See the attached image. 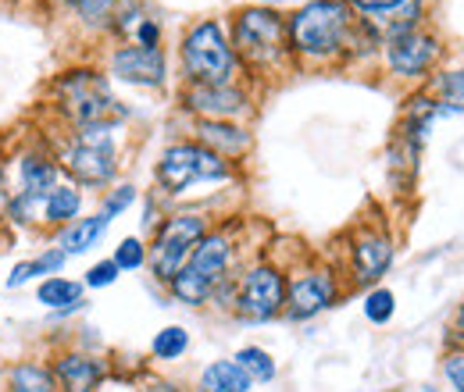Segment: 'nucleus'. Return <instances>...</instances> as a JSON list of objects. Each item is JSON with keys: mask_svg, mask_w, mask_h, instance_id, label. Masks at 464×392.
I'll return each instance as SVG.
<instances>
[{"mask_svg": "<svg viewBox=\"0 0 464 392\" xmlns=\"http://www.w3.org/2000/svg\"><path fill=\"white\" fill-rule=\"evenodd\" d=\"M236 178H239V165L218 158L215 150L200 147L189 136L172 139L154 161V189L161 200H186L197 189L232 186Z\"/></svg>", "mask_w": 464, "mask_h": 392, "instance_id": "nucleus-6", "label": "nucleus"}, {"mask_svg": "<svg viewBox=\"0 0 464 392\" xmlns=\"http://www.w3.org/2000/svg\"><path fill=\"white\" fill-rule=\"evenodd\" d=\"M29 282H36V272H33V257H25V261L11 264L7 279H4V289H22V285H29Z\"/></svg>", "mask_w": 464, "mask_h": 392, "instance_id": "nucleus-34", "label": "nucleus"}, {"mask_svg": "<svg viewBox=\"0 0 464 392\" xmlns=\"http://www.w3.org/2000/svg\"><path fill=\"white\" fill-rule=\"evenodd\" d=\"M129 43H140V47H165V25L147 14V18L136 25V33H132Z\"/></svg>", "mask_w": 464, "mask_h": 392, "instance_id": "nucleus-33", "label": "nucleus"}, {"mask_svg": "<svg viewBox=\"0 0 464 392\" xmlns=\"http://www.w3.org/2000/svg\"><path fill=\"white\" fill-rule=\"evenodd\" d=\"M64 264H68V253L61 250L58 243L44 246V250L33 257V272H36V282L51 279V275H64Z\"/></svg>", "mask_w": 464, "mask_h": 392, "instance_id": "nucleus-30", "label": "nucleus"}, {"mask_svg": "<svg viewBox=\"0 0 464 392\" xmlns=\"http://www.w3.org/2000/svg\"><path fill=\"white\" fill-rule=\"evenodd\" d=\"M393 261H397V235L390 232V225L361 222L357 228H350L340 272L350 289H372L382 285Z\"/></svg>", "mask_w": 464, "mask_h": 392, "instance_id": "nucleus-11", "label": "nucleus"}, {"mask_svg": "<svg viewBox=\"0 0 464 392\" xmlns=\"http://www.w3.org/2000/svg\"><path fill=\"white\" fill-rule=\"evenodd\" d=\"M7 171V193H25V196H47L58 182H64V171L58 165V154L47 136L29 139L11 154V165L4 161Z\"/></svg>", "mask_w": 464, "mask_h": 392, "instance_id": "nucleus-14", "label": "nucleus"}, {"mask_svg": "<svg viewBox=\"0 0 464 392\" xmlns=\"http://www.w3.org/2000/svg\"><path fill=\"white\" fill-rule=\"evenodd\" d=\"M232 360L243 368V375L254 382V386H272L276 378H279V360L265 349V346H239L236 353H232Z\"/></svg>", "mask_w": 464, "mask_h": 392, "instance_id": "nucleus-25", "label": "nucleus"}, {"mask_svg": "<svg viewBox=\"0 0 464 392\" xmlns=\"http://www.w3.org/2000/svg\"><path fill=\"white\" fill-rule=\"evenodd\" d=\"M347 279L340 272V264L333 261H318L307 257L300 264H290V289H286V321L293 325H307L314 318H322L325 311H333L343 296H347Z\"/></svg>", "mask_w": 464, "mask_h": 392, "instance_id": "nucleus-10", "label": "nucleus"}, {"mask_svg": "<svg viewBox=\"0 0 464 392\" xmlns=\"http://www.w3.org/2000/svg\"><path fill=\"white\" fill-rule=\"evenodd\" d=\"M4 392H61L47 357H22L7 364Z\"/></svg>", "mask_w": 464, "mask_h": 392, "instance_id": "nucleus-21", "label": "nucleus"}, {"mask_svg": "<svg viewBox=\"0 0 464 392\" xmlns=\"http://www.w3.org/2000/svg\"><path fill=\"white\" fill-rule=\"evenodd\" d=\"M47 111L54 114L58 129H90V125H125L129 108L111 86L104 64H68L47 82Z\"/></svg>", "mask_w": 464, "mask_h": 392, "instance_id": "nucleus-2", "label": "nucleus"}, {"mask_svg": "<svg viewBox=\"0 0 464 392\" xmlns=\"http://www.w3.org/2000/svg\"><path fill=\"white\" fill-rule=\"evenodd\" d=\"M347 4L353 7V11H357V14H364V18H368V14H379V11H390V7H397L401 0H347Z\"/></svg>", "mask_w": 464, "mask_h": 392, "instance_id": "nucleus-35", "label": "nucleus"}, {"mask_svg": "<svg viewBox=\"0 0 464 392\" xmlns=\"http://www.w3.org/2000/svg\"><path fill=\"white\" fill-rule=\"evenodd\" d=\"M4 204H7V171H4V161H0V235L7 232V222H4Z\"/></svg>", "mask_w": 464, "mask_h": 392, "instance_id": "nucleus-37", "label": "nucleus"}, {"mask_svg": "<svg viewBox=\"0 0 464 392\" xmlns=\"http://www.w3.org/2000/svg\"><path fill=\"white\" fill-rule=\"evenodd\" d=\"M36 303L44 311H51L54 321H64V318L86 311V285H82V279L51 275V279L36 282Z\"/></svg>", "mask_w": 464, "mask_h": 392, "instance_id": "nucleus-18", "label": "nucleus"}, {"mask_svg": "<svg viewBox=\"0 0 464 392\" xmlns=\"http://www.w3.org/2000/svg\"><path fill=\"white\" fill-rule=\"evenodd\" d=\"M454 332H458V339H464V300L458 307V314H454Z\"/></svg>", "mask_w": 464, "mask_h": 392, "instance_id": "nucleus-38", "label": "nucleus"}, {"mask_svg": "<svg viewBox=\"0 0 464 392\" xmlns=\"http://www.w3.org/2000/svg\"><path fill=\"white\" fill-rule=\"evenodd\" d=\"M86 215V189H79L75 182H58L47 196H44V228L61 232L64 225H72L75 218Z\"/></svg>", "mask_w": 464, "mask_h": 392, "instance_id": "nucleus-20", "label": "nucleus"}, {"mask_svg": "<svg viewBox=\"0 0 464 392\" xmlns=\"http://www.w3.org/2000/svg\"><path fill=\"white\" fill-rule=\"evenodd\" d=\"M140 392H193V389L179 386V382H172V378H158V375H150V378L143 382V389H140Z\"/></svg>", "mask_w": 464, "mask_h": 392, "instance_id": "nucleus-36", "label": "nucleus"}, {"mask_svg": "<svg viewBox=\"0 0 464 392\" xmlns=\"http://www.w3.org/2000/svg\"><path fill=\"white\" fill-rule=\"evenodd\" d=\"M111 261L118 264L121 275H136L147 268V239L143 235H121L118 246L111 250Z\"/></svg>", "mask_w": 464, "mask_h": 392, "instance_id": "nucleus-28", "label": "nucleus"}, {"mask_svg": "<svg viewBox=\"0 0 464 392\" xmlns=\"http://www.w3.org/2000/svg\"><path fill=\"white\" fill-rule=\"evenodd\" d=\"M108 228H111V218L104 211H90V215L75 218L72 225H64L61 232H54V243L68 257H82V253H90V250H97L104 243Z\"/></svg>", "mask_w": 464, "mask_h": 392, "instance_id": "nucleus-19", "label": "nucleus"}, {"mask_svg": "<svg viewBox=\"0 0 464 392\" xmlns=\"http://www.w3.org/2000/svg\"><path fill=\"white\" fill-rule=\"evenodd\" d=\"M361 307H364V318L382 329V325H390L393 314H397V292L386 289V285H372V289H364Z\"/></svg>", "mask_w": 464, "mask_h": 392, "instance_id": "nucleus-27", "label": "nucleus"}, {"mask_svg": "<svg viewBox=\"0 0 464 392\" xmlns=\"http://www.w3.org/2000/svg\"><path fill=\"white\" fill-rule=\"evenodd\" d=\"M189 329L186 325H165V329H158L154 339H150V357L158 360V364H175V360H182L186 353H189Z\"/></svg>", "mask_w": 464, "mask_h": 392, "instance_id": "nucleus-26", "label": "nucleus"}, {"mask_svg": "<svg viewBox=\"0 0 464 392\" xmlns=\"http://www.w3.org/2000/svg\"><path fill=\"white\" fill-rule=\"evenodd\" d=\"M425 90L440 100V111L447 114H464V68H447V72H436Z\"/></svg>", "mask_w": 464, "mask_h": 392, "instance_id": "nucleus-24", "label": "nucleus"}, {"mask_svg": "<svg viewBox=\"0 0 464 392\" xmlns=\"http://www.w3.org/2000/svg\"><path fill=\"white\" fill-rule=\"evenodd\" d=\"M118 279H121V272H118L115 261H111V257H101L97 264H90V268H86L82 285H86V289H111Z\"/></svg>", "mask_w": 464, "mask_h": 392, "instance_id": "nucleus-31", "label": "nucleus"}, {"mask_svg": "<svg viewBox=\"0 0 464 392\" xmlns=\"http://www.w3.org/2000/svg\"><path fill=\"white\" fill-rule=\"evenodd\" d=\"M189 139L215 150L232 165H243L254 150V132L246 121H189Z\"/></svg>", "mask_w": 464, "mask_h": 392, "instance_id": "nucleus-17", "label": "nucleus"}, {"mask_svg": "<svg viewBox=\"0 0 464 392\" xmlns=\"http://www.w3.org/2000/svg\"><path fill=\"white\" fill-rule=\"evenodd\" d=\"M211 225L215 222L200 207H179L161 218V225L147 239V272L154 275L158 285H169L186 268L189 253L211 232Z\"/></svg>", "mask_w": 464, "mask_h": 392, "instance_id": "nucleus-9", "label": "nucleus"}, {"mask_svg": "<svg viewBox=\"0 0 464 392\" xmlns=\"http://www.w3.org/2000/svg\"><path fill=\"white\" fill-rule=\"evenodd\" d=\"M104 72L136 90H165L172 79V64L165 47H140V43H115L104 57Z\"/></svg>", "mask_w": 464, "mask_h": 392, "instance_id": "nucleus-15", "label": "nucleus"}, {"mask_svg": "<svg viewBox=\"0 0 464 392\" xmlns=\"http://www.w3.org/2000/svg\"><path fill=\"white\" fill-rule=\"evenodd\" d=\"M132 0H75L72 18L86 36H111L118 14L129 7Z\"/></svg>", "mask_w": 464, "mask_h": 392, "instance_id": "nucleus-22", "label": "nucleus"}, {"mask_svg": "<svg viewBox=\"0 0 464 392\" xmlns=\"http://www.w3.org/2000/svg\"><path fill=\"white\" fill-rule=\"evenodd\" d=\"M118 125H90V129H61L58 136H47L58 165L68 182L79 189H111L121 171V143Z\"/></svg>", "mask_w": 464, "mask_h": 392, "instance_id": "nucleus-5", "label": "nucleus"}, {"mask_svg": "<svg viewBox=\"0 0 464 392\" xmlns=\"http://www.w3.org/2000/svg\"><path fill=\"white\" fill-rule=\"evenodd\" d=\"M239 275V239H236V225H211V232L197 243V250L189 253L186 268L175 275L165 289L179 307L189 311H204L211 307L215 292L222 285H229Z\"/></svg>", "mask_w": 464, "mask_h": 392, "instance_id": "nucleus-4", "label": "nucleus"}, {"mask_svg": "<svg viewBox=\"0 0 464 392\" xmlns=\"http://www.w3.org/2000/svg\"><path fill=\"white\" fill-rule=\"evenodd\" d=\"M47 364L54 371V382L61 392H101L111 382V360L79 346V342H64L47 353Z\"/></svg>", "mask_w": 464, "mask_h": 392, "instance_id": "nucleus-16", "label": "nucleus"}, {"mask_svg": "<svg viewBox=\"0 0 464 392\" xmlns=\"http://www.w3.org/2000/svg\"><path fill=\"white\" fill-rule=\"evenodd\" d=\"M286 29L296 72L343 68L382 51V36L347 0H304L286 14Z\"/></svg>", "mask_w": 464, "mask_h": 392, "instance_id": "nucleus-1", "label": "nucleus"}, {"mask_svg": "<svg viewBox=\"0 0 464 392\" xmlns=\"http://www.w3.org/2000/svg\"><path fill=\"white\" fill-rule=\"evenodd\" d=\"M286 289H290V268L276 257H257L239 268L232 279L229 314L239 325H268L286 314Z\"/></svg>", "mask_w": 464, "mask_h": 392, "instance_id": "nucleus-8", "label": "nucleus"}, {"mask_svg": "<svg viewBox=\"0 0 464 392\" xmlns=\"http://www.w3.org/2000/svg\"><path fill=\"white\" fill-rule=\"evenodd\" d=\"M175 100L179 111L189 114L193 121H250L257 108V93L250 90V82H229V86L182 82Z\"/></svg>", "mask_w": 464, "mask_h": 392, "instance_id": "nucleus-12", "label": "nucleus"}, {"mask_svg": "<svg viewBox=\"0 0 464 392\" xmlns=\"http://www.w3.org/2000/svg\"><path fill=\"white\" fill-rule=\"evenodd\" d=\"M179 79L193 86H229L246 82L243 64L232 51L226 18H197L179 36Z\"/></svg>", "mask_w": 464, "mask_h": 392, "instance_id": "nucleus-7", "label": "nucleus"}, {"mask_svg": "<svg viewBox=\"0 0 464 392\" xmlns=\"http://www.w3.org/2000/svg\"><path fill=\"white\" fill-rule=\"evenodd\" d=\"M226 25H229L232 51L243 64L246 82L283 79V75L296 72L286 11L272 7V4H239L229 11Z\"/></svg>", "mask_w": 464, "mask_h": 392, "instance_id": "nucleus-3", "label": "nucleus"}, {"mask_svg": "<svg viewBox=\"0 0 464 392\" xmlns=\"http://www.w3.org/2000/svg\"><path fill=\"white\" fill-rule=\"evenodd\" d=\"M254 382L243 375V368L232 360V357H218L211 364L200 368L197 382H193V392H250Z\"/></svg>", "mask_w": 464, "mask_h": 392, "instance_id": "nucleus-23", "label": "nucleus"}, {"mask_svg": "<svg viewBox=\"0 0 464 392\" xmlns=\"http://www.w3.org/2000/svg\"><path fill=\"white\" fill-rule=\"evenodd\" d=\"M382 64L393 79L401 82H429L436 75V64L443 61V40L421 25V29H411L401 36H390L382 40Z\"/></svg>", "mask_w": 464, "mask_h": 392, "instance_id": "nucleus-13", "label": "nucleus"}, {"mask_svg": "<svg viewBox=\"0 0 464 392\" xmlns=\"http://www.w3.org/2000/svg\"><path fill=\"white\" fill-rule=\"evenodd\" d=\"M4 375H7V364L0 360V386H4ZM0 392H4V389H0Z\"/></svg>", "mask_w": 464, "mask_h": 392, "instance_id": "nucleus-39", "label": "nucleus"}, {"mask_svg": "<svg viewBox=\"0 0 464 392\" xmlns=\"http://www.w3.org/2000/svg\"><path fill=\"white\" fill-rule=\"evenodd\" d=\"M443 378L454 392H464V339L443 353Z\"/></svg>", "mask_w": 464, "mask_h": 392, "instance_id": "nucleus-32", "label": "nucleus"}, {"mask_svg": "<svg viewBox=\"0 0 464 392\" xmlns=\"http://www.w3.org/2000/svg\"><path fill=\"white\" fill-rule=\"evenodd\" d=\"M136 204H140V189H136L132 182H115L111 189L101 193V207H97V211H104V215L115 222L125 211H132Z\"/></svg>", "mask_w": 464, "mask_h": 392, "instance_id": "nucleus-29", "label": "nucleus"}]
</instances>
